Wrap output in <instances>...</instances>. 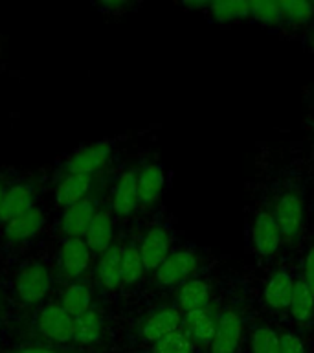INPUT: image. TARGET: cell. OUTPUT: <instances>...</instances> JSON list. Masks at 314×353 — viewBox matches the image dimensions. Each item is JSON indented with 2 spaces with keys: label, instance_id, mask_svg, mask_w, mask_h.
<instances>
[{
  "label": "cell",
  "instance_id": "cell-12",
  "mask_svg": "<svg viewBox=\"0 0 314 353\" xmlns=\"http://www.w3.org/2000/svg\"><path fill=\"white\" fill-rule=\"evenodd\" d=\"M96 212V203L90 197L70 208H65L61 215V232L65 234V237H85Z\"/></svg>",
  "mask_w": 314,
  "mask_h": 353
},
{
  "label": "cell",
  "instance_id": "cell-4",
  "mask_svg": "<svg viewBox=\"0 0 314 353\" xmlns=\"http://www.w3.org/2000/svg\"><path fill=\"white\" fill-rule=\"evenodd\" d=\"M250 241L255 254L270 258L281 247L283 236L272 212H259L250 226Z\"/></svg>",
  "mask_w": 314,
  "mask_h": 353
},
{
  "label": "cell",
  "instance_id": "cell-34",
  "mask_svg": "<svg viewBox=\"0 0 314 353\" xmlns=\"http://www.w3.org/2000/svg\"><path fill=\"white\" fill-rule=\"evenodd\" d=\"M307 48L311 50V54L314 57V28H311V32L307 35Z\"/></svg>",
  "mask_w": 314,
  "mask_h": 353
},
{
  "label": "cell",
  "instance_id": "cell-25",
  "mask_svg": "<svg viewBox=\"0 0 314 353\" xmlns=\"http://www.w3.org/2000/svg\"><path fill=\"white\" fill-rule=\"evenodd\" d=\"M291 314L296 322H308L314 314V294L307 281L300 278L294 283V292L291 300Z\"/></svg>",
  "mask_w": 314,
  "mask_h": 353
},
{
  "label": "cell",
  "instance_id": "cell-24",
  "mask_svg": "<svg viewBox=\"0 0 314 353\" xmlns=\"http://www.w3.org/2000/svg\"><path fill=\"white\" fill-rule=\"evenodd\" d=\"M211 21L217 22H236L250 19V2L247 0H219L209 2L206 10Z\"/></svg>",
  "mask_w": 314,
  "mask_h": 353
},
{
  "label": "cell",
  "instance_id": "cell-36",
  "mask_svg": "<svg viewBox=\"0 0 314 353\" xmlns=\"http://www.w3.org/2000/svg\"><path fill=\"white\" fill-rule=\"evenodd\" d=\"M4 193H6V186L0 182V208H2V199H4Z\"/></svg>",
  "mask_w": 314,
  "mask_h": 353
},
{
  "label": "cell",
  "instance_id": "cell-8",
  "mask_svg": "<svg viewBox=\"0 0 314 353\" xmlns=\"http://www.w3.org/2000/svg\"><path fill=\"white\" fill-rule=\"evenodd\" d=\"M140 256H142L145 270H156L164 259L171 254V234L165 226H153L145 232L140 243Z\"/></svg>",
  "mask_w": 314,
  "mask_h": 353
},
{
  "label": "cell",
  "instance_id": "cell-23",
  "mask_svg": "<svg viewBox=\"0 0 314 353\" xmlns=\"http://www.w3.org/2000/svg\"><path fill=\"white\" fill-rule=\"evenodd\" d=\"M61 305L76 319L79 314L92 309V291L87 283L72 281L61 292Z\"/></svg>",
  "mask_w": 314,
  "mask_h": 353
},
{
  "label": "cell",
  "instance_id": "cell-37",
  "mask_svg": "<svg viewBox=\"0 0 314 353\" xmlns=\"http://www.w3.org/2000/svg\"><path fill=\"white\" fill-rule=\"evenodd\" d=\"M313 4H314V2H313Z\"/></svg>",
  "mask_w": 314,
  "mask_h": 353
},
{
  "label": "cell",
  "instance_id": "cell-5",
  "mask_svg": "<svg viewBox=\"0 0 314 353\" xmlns=\"http://www.w3.org/2000/svg\"><path fill=\"white\" fill-rule=\"evenodd\" d=\"M92 263V250L83 237H65L59 250V269L65 278H81Z\"/></svg>",
  "mask_w": 314,
  "mask_h": 353
},
{
  "label": "cell",
  "instance_id": "cell-3",
  "mask_svg": "<svg viewBox=\"0 0 314 353\" xmlns=\"http://www.w3.org/2000/svg\"><path fill=\"white\" fill-rule=\"evenodd\" d=\"M275 223L280 226L281 236L286 241H294L297 234L302 232L305 208H303V199L296 192H285L278 199L274 208Z\"/></svg>",
  "mask_w": 314,
  "mask_h": 353
},
{
  "label": "cell",
  "instance_id": "cell-18",
  "mask_svg": "<svg viewBox=\"0 0 314 353\" xmlns=\"http://www.w3.org/2000/svg\"><path fill=\"white\" fill-rule=\"evenodd\" d=\"M294 283H296V280L292 278L289 270H278L275 274H272L269 283L264 285V302L278 311L289 309L291 307L292 292H294Z\"/></svg>",
  "mask_w": 314,
  "mask_h": 353
},
{
  "label": "cell",
  "instance_id": "cell-26",
  "mask_svg": "<svg viewBox=\"0 0 314 353\" xmlns=\"http://www.w3.org/2000/svg\"><path fill=\"white\" fill-rule=\"evenodd\" d=\"M145 267H143L140 250L134 245L121 247V283L123 285H134L142 280Z\"/></svg>",
  "mask_w": 314,
  "mask_h": 353
},
{
  "label": "cell",
  "instance_id": "cell-11",
  "mask_svg": "<svg viewBox=\"0 0 314 353\" xmlns=\"http://www.w3.org/2000/svg\"><path fill=\"white\" fill-rule=\"evenodd\" d=\"M182 327V314L175 307H160L149 314L142 324V336L147 342H156Z\"/></svg>",
  "mask_w": 314,
  "mask_h": 353
},
{
  "label": "cell",
  "instance_id": "cell-30",
  "mask_svg": "<svg viewBox=\"0 0 314 353\" xmlns=\"http://www.w3.org/2000/svg\"><path fill=\"white\" fill-rule=\"evenodd\" d=\"M280 6L283 11V19L289 24H308L314 19L313 2L292 0V2H280Z\"/></svg>",
  "mask_w": 314,
  "mask_h": 353
},
{
  "label": "cell",
  "instance_id": "cell-9",
  "mask_svg": "<svg viewBox=\"0 0 314 353\" xmlns=\"http://www.w3.org/2000/svg\"><path fill=\"white\" fill-rule=\"evenodd\" d=\"M242 336V324L236 311H224L217 319L213 341L209 344L211 353H236Z\"/></svg>",
  "mask_w": 314,
  "mask_h": 353
},
{
  "label": "cell",
  "instance_id": "cell-17",
  "mask_svg": "<svg viewBox=\"0 0 314 353\" xmlns=\"http://www.w3.org/2000/svg\"><path fill=\"white\" fill-rule=\"evenodd\" d=\"M83 239L88 245V248L92 250V254H99V256L112 247L114 225H112V217H110L109 212H105V210L96 212L92 223L88 226L87 234H85Z\"/></svg>",
  "mask_w": 314,
  "mask_h": 353
},
{
  "label": "cell",
  "instance_id": "cell-13",
  "mask_svg": "<svg viewBox=\"0 0 314 353\" xmlns=\"http://www.w3.org/2000/svg\"><path fill=\"white\" fill-rule=\"evenodd\" d=\"M140 206V195H138L136 171H125L116 182L112 190V212L120 217H129Z\"/></svg>",
  "mask_w": 314,
  "mask_h": 353
},
{
  "label": "cell",
  "instance_id": "cell-22",
  "mask_svg": "<svg viewBox=\"0 0 314 353\" xmlns=\"http://www.w3.org/2000/svg\"><path fill=\"white\" fill-rule=\"evenodd\" d=\"M103 333V319L96 309H88L87 313L74 319V342L81 346H92L101 341Z\"/></svg>",
  "mask_w": 314,
  "mask_h": 353
},
{
  "label": "cell",
  "instance_id": "cell-10",
  "mask_svg": "<svg viewBox=\"0 0 314 353\" xmlns=\"http://www.w3.org/2000/svg\"><path fill=\"white\" fill-rule=\"evenodd\" d=\"M33 208H37L35 206V188L30 182H17L13 186L6 188L2 208H0V221L8 223Z\"/></svg>",
  "mask_w": 314,
  "mask_h": 353
},
{
  "label": "cell",
  "instance_id": "cell-31",
  "mask_svg": "<svg viewBox=\"0 0 314 353\" xmlns=\"http://www.w3.org/2000/svg\"><path fill=\"white\" fill-rule=\"evenodd\" d=\"M281 336V350L283 353H307L305 352V346H303L302 339L291 331H285V333H280Z\"/></svg>",
  "mask_w": 314,
  "mask_h": 353
},
{
  "label": "cell",
  "instance_id": "cell-16",
  "mask_svg": "<svg viewBox=\"0 0 314 353\" xmlns=\"http://www.w3.org/2000/svg\"><path fill=\"white\" fill-rule=\"evenodd\" d=\"M43 226L44 214L39 208H33L4 223V236L11 243H26L37 236Z\"/></svg>",
  "mask_w": 314,
  "mask_h": 353
},
{
  "label": "cell",
  "instance_id": "cell-7",
  "mask_svg": "<svg viewBox=\"0 0 314 353\" xmlns=\"http://www.w3.org/2000/svg\"><path fill=\"white\" fill-rule=\"evenodd\" d=\"M110 154H112V145L109 142L90 143L66 160V173L94 176V173H98L109 162Z\"/></svg>",
  "mask_w": 314,
  "mask_h": 353
},
{
  "label": "cell",
  "instance_id": "cell-32",
  "mask_svg": "<svg viewBox=\"0 0 314 353\" xmlns=\"http://www.w3.org/2000/svg\"><path fill=\"white\" fill-rule=\"evenodd\" d=\"M303 280L307 281V285L311 287V291L314 294V245L308 248L307 258H305V272H303Z\"/></svg>",
  "mask_w": 314,
  "mask_h": 353
},
{
  "label": "cell",
  "instance_id": "cell-6",
  "mask_svg": "<svg viewBox=\"0 0 314 353\" xmlns=\"http://www.w3.org/2000/svg\"><path fill=\"white\" fill-rule=\"evenodd\" d=\"M197 256L191 250H175L154 270V278L162 287L182 285L197 269Z\"/></svg>",
  "mask_w": 314,
  "mask_h": 353
},
{
  "label": "cell",
  "instance_id": "cell-1",
  "mask_svg": "<svg viewBox=\"0 0 314 353\" xmlns=\"http://www.w3.org/2000/svg\"><path fill=\"white\" fill-rule=\"evenodd\" d=\"M17 296L26 305H37L48 296L52 289V274L48 267L41 261L26 263L19 270L15 281Z\"/></svg>",
  "mask_w": 314,
  "mask_h": 353
},
{
  "label": "cell",
  "instance_id": "cell-27",
  "mask_svg": "<svg viewBox=\"0 0 314 353\" xmlns=\"http://www.w3.org/2000/svg\"><path fill=\"white\" fill-rule=\"evenodd\" d=\"M250 19L264 26H280L285 22L280 2H250Z\"/></svg>",
  "mask_w": 314,
  "mask_h": 353
},
{
  "label": "cell",
  "instance_id": "cell-20",
  "mask_svg": "<svg viewBox=\"0 0 314 353\" xmlns=\"http://www.w3.org/2000/svg\"><path fill=\"white\" fill-rule=\"evenodd\" d=\"M209 302H211V289L206 281L198 280V278H189L182 283L180 291H178V307L184 313L208 309Z\"/></svg>",
  "mask_w": 314,
  "mask_h": 353
},
{
  "label": "cell",
  "instance_id": "cell-15",
  "mask_svg": "<svg viewBox=\"0 0 314 353\" xmlns=\"http://www.w3.org/2000/svg\"><path fill=\"white\" fill-rule=\"evenodd\" d=\"M92 179L94 176L66 173V175L57 182V188H55V201H57L63 208H70L74 204L81 203V201L88 199V195H90Z\"/></svg>",
  "mask_w": 314,
  "mask_h": 353
},
{
  "label": "cell",
  "instance_id": "cell-21",
  "mask_svg": "<svg viewBox=\"0 0 314 353\" xmlns=\"http://www.w3.org/2000/svg\"><path fill=\"white\" fill-rule=\"evenodd\" d=\"M96 274H98L99 285L114 291L121 283V247H112L99 256L98 265H96Z\"/></svg>",
  "mask_w": 314,
  "mask_h": 353
},
{
  "label": "cell",
  "instance_id": "cell-29",
  "mask_svg": "<svg viewBox=\"0 0 314 353\" xmlns=\"http://www.w3.org/2000/svg\"><path fill=\"white\" fill-rule=\"evenodd\" d=\"M195 344L182 330L160 339L153 344V353H193Z\"/></svg>",
  "mask_w": 314,
  "mask_h": 353
},
{
  "label": "cell",
  "instance_id": "cell-2",
  "mask_svg": "<svg viewBox=\"0 0 314 353\" xmlns=\"http://www.w3.org/2000/svg\"><path fill=\"white\" fill-rule=\"evenodd\" d=\"M37 330L46 341L66 344L74 341V316L61 303H48L39 311Z\"/></svg>",
  "mask_w": 314,
  "mask_h": 353
},
{
  "label": "cell",
  "instance_id": "cell-28",
  "mask_svg": "<svg viewBox=\"0 0 314 353\" xmlns=\"http://www.w3.org/2000/svg\"><path fill=\"white\" fill-rule=\"evenodd\" d=\"M252 353H283L280 333L269 325H261L252 335Z\"/></svg>",
  "mask_w": 314,
  "mask_h": 353
},
{
  "label": "cell",
  "instance_id": "cell-14",
  "mask_svg": "<svg viewBox=\"0 0 314 353\" xmlns=\"http://www.w3.org/2000/svg\"><path fill=\"white\" fill-rule=\"evenodd\" d=\"M193 344L197 346H209L213 341L215 330H217V320L209 314L208 309L200 311H189L182 316V327Z\"/></svg>",
  "mask_w": 314,
  "mask_h": 353
},
{
  "label": "cell",
  "instance_id": "cell-35",
  "mask_svg": "<svg viewBox=\"0 0 314 353\" xmlns=\"http://www.w3.org/2000/svg\"><path fill=\"white\" fill-rule=\"evenodd\" d=\"M308 103H311V107H314V85L308 90Z\"/></svg>",
  "mask_w": 314,
  "mask_h": 353
},
{
  "label": "cell",
  "instance_id": "cell-33",
  "mask_svg": "<svg viewBox=\"0 0 314 353\" xmlns=\"http://www.w3.org/2000/svg\"><path fill=\"white\" fill-rule=\"evenodd\" d=\"M15 353H55L52 347L48 346H26V347H21V350H17Z\"/></svg>",
  "mask_w": 314,
  "mask_h": 353
},
{
  "label": "cell",
  "instance_id": "cell-19",
  "mask_svg": "<svg viewBox=\"0 0 314 353\" xmlns=\"http://www.w3.org/2000/svg\"><path fill=\"white\" fill-rule=\"evenodd\" d=\"M140 204H153L162 195L165 186V173L158 164L143 165L136 173Z\"/></svg>",
  "mask_w": 314,
  "mask_h": 353
}]
</instances>
